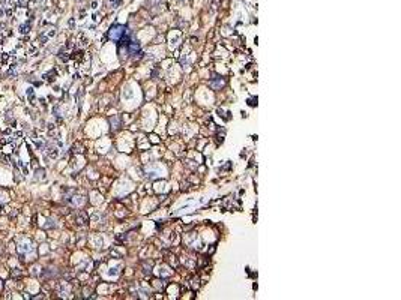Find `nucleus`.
<instances>
[{
  "mask_svg": "<svg viewBox=\"0 0 401 300\" xmlns=\"http://www.w3.org/2000/svg\"><path fill=\"white\" fill-rule=\"evenodd\" d=\"M123 30H125V27H122V26H114V27H111V30H110V38L114 39V41H119L120 36L125 33Z\"/></svg>",
  "mask_w": 401,
  "mask_h": 300,
  "instance_id": "1",
  "label": "nucleus"
},
{
  "mask_svg": "<svg viewBox=\"0 0 401 300\" xmlns=\"http://www.w3.org/2000/svg\"><path fill=\"white\" fill-rule=\"evenodd\" d=\"M29 30H30V23L29 21L26 23V24L20 26V33H29Z\"/></svg>",
  "mask_w": 401,
  "mask_h": 300,
  "instance_id": "2",
  "label": "nucleus"
}]
</instances>
